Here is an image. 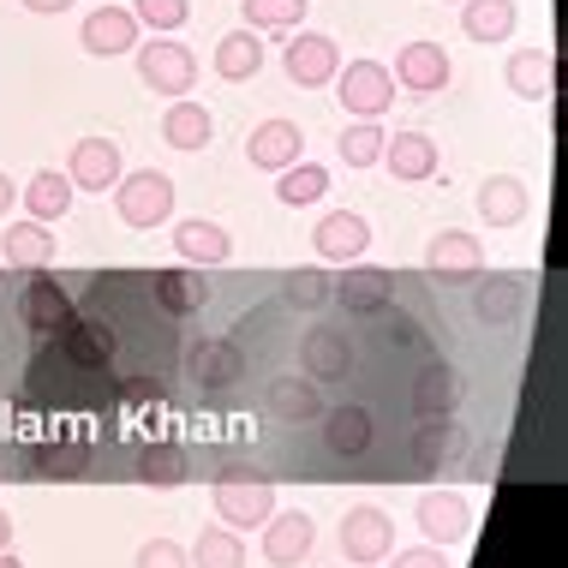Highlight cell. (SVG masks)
Segmentation results:
<instances>
[{
  "mask_svg": "<svg viewBox=\"0 0 568 568\" xmlns=\"http://www.w3.org/2000/svg\"><path fill=\"white\" fill-rule=\"evenodd\" d=\"M305 19V0H245V30H294Z\"/></svg>",
  "mask_w": 568,
  "mask_h": 568,
  "instance_id": "cell-38",
  "label": "cell"
},
{
  "mask_svg": "<svg viewBox=\"0 0 568 568\" xmlns=\"http://www.w3.org/2000/svg\"><path fill=\"white\" fill-rule=\"evenodd\" d=\"M282 67H287V79H294V84L317 90V84H329L335 72H342V49H335L324 30H300V37L282 49Z\"/></svg>",
  "mask_w": 568,
  "mask_h": 568,
  "instance_id": "cell-7",
  "label": "cell"
},
{
  "mask_svg": "<svg viewBox=\"0 0 568 568\" xmlns=\"http://www.w3.org/2000/svg\"><path fill=\"white\" fill-rule=\"evenodd\" d=\"M335 300V287H329V275H317V270H300L294 282H287V305H300V312H317V305H329Z\"/></svg>",
  "mask_w": 568,
  "mask_h": 568,
  "instance_id": "cell-42",
  "label": "cell"
},
{
  "mask_svg": "<svg viewBox=\"0 0 568 568\" xmlns=\"http://www.w3.org/2000/svg\"><path fill=\"white\" fill-rule=\"evenodd\" d=\"M413 520H419V532L437 550H449L473 532V503L460 497V490H425V497L413 503Z\"/></svg>",
  "mask_w": 568,
  "mask_h": 568,
  "instance_id": "cell-5",
  "label": "cell"
},
{
  "mask_svg": "<svg viewBox=\"0 0 568 568\" xmlns=\"http://www.w3.org/2000/svg\"><path fill=\"white\" fill-rule=\"evenodd\" d=\"M186 449H180V443H150V449H138V479L144 485H186Z\"/></svg>",
  "mask_w": 568,
  "mask_h": 568,
  "instance_id": "cell-33",
  "label": "cell"
},
{
  "mask_svg": "<svg viewBox=\"0 0 568 568\" xmlns=\"http://www.w3.org/2000/svg\"><path fill=\"white\" fill-rule=\"evenodd\" d=\"M30 275H37V282H30L24 294H19V317H24V324L37 329V335H60V329L72 324V300H67V287L49 282L42 270H30Z\"/></svg>",
  "mask_w": 568,
  "mask_h": 568,
  "instance_id": "cell-12",
  "label": "cell"
},
{
  "mask_svg": "<svg viewBox=\"0 0 568 568\" xmlns=\"http://www.w3.org/2000/svg\"><path fill=\"white\" fill-rule=\"evenodd\" d=\"M425 432H413V460H419V473H432L443 455L455 449V425L449 419H419Z\"/></svg>",
  "mask_w": 568,
  "mask_h": 568,
  "instance_id": "cell-39",
  "label": "cell"
},
{
  "mask_svg": "<svg viewBox=\"0 0 568 568\" xmlns=\"http://www.w3.org/2000/svg\"><path fill=\"white\" fill-rule=\"evenodd\" d=\"M120 174H126V162H120L114 138H79L72 144V162H67L72 192H114Z\"/></svg>",
  "mask_w": 568,
  "mask_h": 568,
  "instance_id": "cell-8",
  "label": "cell"
},
{
  "mask_svg": "<svg viewBox=\"0 0 568 568\" xmlns=\"http://www.w3.org/2000/svg\"><path fill=\"white\" fill-rule=\"evenodd\" d=\"M186 557L192 568H245V539L234 527H210V532H197V545Z\"/></svg>",
  "mask_w": 568,
  "mask_h": 568,
  "instance_id": "cell-34",
  "label": "cell"
},
{
  "mask_svg": "<svg viewBox=\"0 0 568 568\" xmlns=\"http://www.w3.org/2000/svg\"><path fill=\"white\" fill-rule=\"evenodd\" d=\"M0 264H12V270H49L54 264L49 222H12L7 234H0Z\"/></svg>",
  "mask_w": 568,
  "mask_h": 568,
  "instance_id": "cell-18",
  "label": "cell"
},
{
  "mask_svg": "<svg viewBox=\"0 0 568 568\" xmlns=\"http://www.w3.org/2000/svg\"><path fill=\"white\" fill-rule=\"evenodd\" d=\"M0 550H12V515L0 509Z\"/></svg>",
  "mask_w": 568,
  "mask_h": 568,
  "instance_id": "cell-47",
  "label": "cell"
},
{
  "mask_svg": "<svg viewBox=\"0 0 568 568\" xmlns=\"http://www.w3.org/2000/svg\"><path fill=\"white\" fill-rule=\"evenodd\" d=\"M24 7H30V12H67L72 0H24Z\"/></svg>",
  "mask_w": 568,
  "mask_h": 568,
  "instance_id": "cell-45",
  "label": "cell"
},
{
  "mask_svg": "<svg viewBox=\"0 0 568 568\" xmlns=\"http://www.w3.org/2000/svg\"><path fill=\"white\" fill-rule=\"evenodd\" d=\"M335 300H342L353 317H377V312H389V300H395V275L389 270H347V282L335 287Z\"/></svg>",
  "mask_w": 568,
  "mask_h": 568,
  "instance_id": "cell-20",
  "label": "cell"
},
{
  "mask_svg": "<svg viewBox=\"0 0 568 568\" xmlns=\"http://www.w3.org/2000/svg\"><path fill=\"white\" fill-rule=\"evenodd\" d=\"M383 132L377 120H353V126L342 132V162L347 168H372V162H383Z\"/></svg>",
  "mask_w": 568,
  "mask_h": 568,
  "instance_id": "cell-37",
  "label": "cell"
},
{
  "mask_svg": "<svg viewBox=\"0 0 568 568\" xmlns=\"http://www.w3.org/2000/svg\"><path fill=\"white\" fill-rule=\"evenodd\" d=\"M520 300H527V294H520V282H515V275H497L490 287H479V300H473V312H479L485 324H515Z\"/></svg>",
  "mask_w": 568,
  "mask_h": 568,
  "instance_id": "cell-36",
  "label": "cell"
},
{
  "mask_svg": "<svg viewBox=\"0 0 568 568\" xmlns=\"http://www.w3.org/2000/svg\"><path fill=\"white\" fill-rule=\"evenodd\" d=\"M24 210H30V222H60V216L72 210V180L60 174V168H42V174H30Z\"/></svg>",
  "mask_w": 568,
  "mask_h": 568,
  "instance_id": "cell-30",
  "label": "cell"
},
{
  "mask_svg": "<svg viewBox=\"0 0 568 568\" xmlns=\"http://www.w3.org/2000/svg\"><path fill=\"white\" fill-rule=\"evenodd\" d=\"M407 402H413V419H449L455 402H460V383H455L449 365H425V372L413 377Z\"/></svg>",
  "mask_w": 568,
  "mask_h": 568,
  "instance_id": "cell-21",
  "label": "cell"
},
{
  "mask_svg": "<svg viewBox=\"0 0 568 568\" xmlns=\"http://www.w3.org/2000/svg\"><path fill=\"white\" fill-rule=\"evenodd\" d=\"M425 264H432L437 275H479L485 270V252L473 234H460V227H443V234L425 245Z\"/></svg>",
  "mask_w": 568,
  "mask_h": 568,
  "instance_id": "cell-26",
  "label": "cell"
},
{
  "mask_svg": "<svg viewBox=\"0 0 568 568\" xmlns=\"http://www.w3.org/2000/svg\"><path fill=\"white\" fill-rule=\"evenodd\" d=\"M312 545H317L312 515L287 509V515H270L264 520V562L270 568H300L305 557H312Z\"/></svg>",
  "mask_w": 568,
  "mask_h": 568,
  "instance_id": "cell-10",
  "label": "cell"
},
{
  "mask_svg": "<svg viewBox=\"0 0 568 568\" xmlns=\"http://www.w3.org/2000/svg\"><path fill=\"white\" fill-rule=\"evenodd\" d=\"M0 568H24V562H19V550H0Z\"/></svg>",
  "mask_w": 568,
  "mask_h": 568,
  "instance_id": "cell-48",
  "label": "cell"
},
{
  "mask_svg": "<svg viewBox=\"0 0 568 568\" xmlns=\"http://www.w3.org/2000/svg\"><path fill=\"white\" fill-rule=\"evenodd\" d=\"M156 305L168 317H192V312L210 305V287L197 282V275H186V270H162L156 275Z\"/></svg>",
  "mask_w": 568,
  "mask_h": 568,
  "instance_id": "cell-31",
  "label": "cell"
},
{
  "mask_svg": "<svg viewBox=\"0 0 568 568\" xmlns=\"http://www.w3.org/2000/svg\"><path fill=\"white\" fill-rule=\"evenodd\" d=\"M132 19H138V24H150L156 37H174V30L192 19V0H138Z\"/></svg>",
  "mask_w": 568,
  "mask_h": 568,
  "instance_id": "cell-40",
  "label": "cell"
},
{
  "mask_svg": "<svg viewBox=\"0 0 568 568\" xmlns=\"http://www.w3.org/2000/svg\"><path fill=\"white\" fill-rule=\"evenodd\" d=\"M509 90L520 102H550V90H557V54L550 49H515L509 54Z\"/></svg>",
  "mask_w": 568,
  "mask_h": 568,
  "instance_id": "cell-17",
  "label": "cell"
},
{
  "mask_svg": "<svg viewBox=\"0 0 568 568\" xmlns=\"http://www.w3.org/2000/svg\"><path fill=\"white\" fill-rule=\"evenodd\" d=\"M192 383H204V389H234V383H245L240 342H227V335H204V342L192 347Z\"/></svg>",
  "mask_w": 568,
  "mask_h": 568,
  "instance_id": "cell-13",
  "label": "cell"
},
{
  "mask_svg": "<svg viewBox=\"0 0 568 568\" xmlns=\"http://www.w3.org/2000/svg\"><path fill=\"white\" fill-rule=\"evenodd\" d=\"M60 347H67L79 365H109L114 335L102 329V324H67V329H60Z\"/></svg>",
  "mask_w": 568,
  "mask_h": 568,
  "instance_id": "cell-35",
  "label": "cell"
},
{
  "mask_svg": "<svg viewBox=\"0 0 568 568\" xmlns=\"http://www.w3.org/2000/svg\"><path fill=\"white\" fill-rule=\"evenodd\" d=\"M0 479H7V460H0Z\"/></svg>",
  "mask_w": 568,
  "mask_h": 568,
  "instance_id": "cell-49",
  "label": "cell"
},
{
  "mask_svg": "<svg viewBox=\"0 0 568 568\" xmlns=\"http://www.w3.org/2000/svg\"><path fill=\"white\" fill-rule=\"evenodd\" d=\"M389 79L402 90H413V97H437V90L449 84V54H443V42H407V49L395 54Z\"/></svg>",
  "mask_w": 568,
  "mask_h": 568,
  "instance_id": "cell-11",
  "label": "cell"
},
{
  "mask_svg": "<svg viewBox=\"0 0 568 568\" xmlns=\"http://www.w3.org/2000/svg\"><path fill=\"white\" fill-rule=\"evenodd\" d=\"M216 72L227 84H245L264 72V42H257V30H227L216 42Z\"/></svg>",
  "mask_w": 568,
  "mask_h": 568,
  "instance_id": "cell-28",
  "label": "cell"
},
{
  "mask_svg": "<svg viewBox=\"0 0 568 568\" xmlns=\"http://www.w3.org/2000/svg\"><path fill=\"white\" fill-rule=\"evenodd\" d=\"M12 197H19V192H12V180L0 174V216H7V210H12Z\"/></svg>",
  "mask_w": 568,
  "mask_h": 568,
  "instance_id": "cell-46",
  "label": "cell"
},
{
  "mask_svg": "<svg viewBox=\"0 0 568 568\" xmlns=\"http://www.w3.org/2000/svg\"><path fill=\"white\" fill-rule=\"evenodd\" d=\"M395 568H449V557H443L437 545H425V550H395Z\"/></svg>",
  "mask_w": 568,
  "mask_h": 568,
  "instance_id": "cell-44",
  "label": "cell"
},
{
  "mask_svg": "<svg viewBox=\"0 0 568 568\" xmlns=\"http://www.w3.org/2000/svg\"><path fill=\"white\" fill-rule=\"evenodd\" d=\"M138 79H144L156 97H186V90L197 84V54L186 49V42H174V37H150V42H138Z\"/></svg>",
  "mask_w": 568,
  "mask_h": 568,
  "instance_id": "cell-2",
  "label": "cell"
},
{
  "mask_svg": "<svg viewBox=\"0 0 568 568\" xmlns=\"http://www.w3.org/2000/svg\"><path fill=\"white\" fill-rule=\"evenodd\" d=\"M79 42H84L90 54H102V60H109V54H126V49H138V19H132L126 7H97V12L79 24Z\"/></svg>",
  "mask_w": 568,
  "mask_h": 568,
  "instance_id": "cell-15",
  "label": "cell"
},
{
  "mask_svg": "<svg viewBox=\"0 0 568 568\" xmlns=\"http://www.w3.org/2000/svg\"><path fill=\"white\" fill-rule=\"evenodd\" d=\"M377 443V425L365 407H324V449L342 460H359Z\"/></svg>",
  "mask_w": 568,
  "mask_h": 568,
  "instance_id": "cell-16",
  "label": "cell"
},
{
  "mask_svg": "<svg viewBox=\"0 0 568 568\" xmlns=\"http://www.w3.org/2000/svg\"><path fill=\"white\" fill-rule=\"evenodd\" d=\"M527 210H532V192L520 186L515 174H490L485 186H479V216H485L490 227H515Z\"/></svg>",
  "mask_w": 568,
  "mask_h": 568,
  "instance_id": "cell-23",
  "label": "cell"
},
{
  "mask_svg": "<svg viewBox=\"0 0 568 568\" xmlns=\"http://www.w3.org/2000/svg\"><path fill=\"white\" fill-rule=\"evenodd\" d=\"M324 192H329V168H317V162H294V168H282V180H275V197H282L287 210L317 204Z\"/></svg>",
  "mask_w": 568,
  "mask_h": 568,
  "instance_id": "cell-32",
  "label": "cell"
},
{
  "mask_svg": "<svg viewBox=\"0 0 568 568\" xmlns=\"http://www.w3.org/2000/svg\"><path fill=\"white\" fill-rule=\"evenodd\" d=\"M114 210L126 227H156L174 216V180L156 174V168H138V174L114 180Z\"/></svg>",
  "mask_w": 568,
  "mask_h": 568,
  "instance_id": "cell-3",
  "label": "cell"
},
{
  "mask_svg": "<svg viewBox=\"0 0 568 568\" xmlns=\"http://www.w3.org/2000/svg\"><path fill=\"white\" fill-rule=\"evenodd\" d=\"M210 503H216L222 527H264L275 515V479L264 473H222L216 485H210Z\"/></svg>",
  "mask_w": 568,
  "mask_h": 568,
  "instance_id": "cell-1",
  "label": "cell"
},
{
  "mask_svg": "<svg viewBox=\"0 0 568 568\" xmlns=\"http://www.w3.org/2000/svg\"><path fill=\"white\" fill-rule=\"evenodd\" d=\"M353 365V347H347V335H335V329H312L300 342V372L312 377V383H329V377H342Z\"/></svg>",
  "mask_w": 568,
  "mask_h": 568,
  "instance_id": "cell-22",
  "label": "cell"
},
{
  "mask_svg": "<svg viewBox=\"0 0 568 568\" xmlns=\"http://www.w3.org/2000/svg\"><path fill=\"white\" fill-rule=\"evenodd\" d=\"M383 168L395 180H432L437 174V144L425 132H395L383 138Z\"/></svg>",
  "mask_w": 568,
  "mask_h": 568,
  "instance_id": "cell-19",
  "label": "cell"
},
{
  "mask_svg": "<svg viewBox=\"0 0 568 568\" xmlns=\"http://www.w3.org/2000/svg\"><path fill=\"white\" fill-rule=\"evenodd\" d=\"M389 550H395V520H389V515L372 509V503L347 509V520H342V557H347V562L372 568V562L389 557Z\"/></svg>",
  "mask_w": 568,
  "mask_h": 568,
  "instance_id": "cell-6",
  "label": "cell"
},
{
  "mask_svg": "<svg viewBox=\"0 0 568 568\" xmlns=\"http://www.w3.org/2000/svg\"><path fill=\"white\" fill-rule=\"evenodd\" d=\"M329 84L353 120H383V109L395 102V79L383 60H347V72H335Z\"/></svg>",
  "mask_w": 568,
  "mask_h": 568,
  "instance_id": "cell-4",
  "label": "cell"
},
{
  "mask_svg": "<svg viewBox=\"0 0 568 568\" xmlns=\"http://www.w3.org/2000/svg\"><path fill=\"white\" fill-rule=\"evenodd\" d=\"M174 245H180V257L197 264V270H216V264H227V252H234V240H227L216 222H180Z\"/></svg>",
  "mask_w": 568,
  "mask_h": 568,
  "instance_id": "cell-29",
  "label": "cell"
},
{
  "mask_svg": "<svg viewBox=\"0 0 568 568\" xmlns=\"http://www.w3.org/2000/svg\"><path fill=\"white\" fill-rule=\"evenodd\" d=\"M30 467L49 473V479H79V473H90V449H79V443H60V449H37V455H30Z\"/></svg>",
  "mask_w": 568,
  "mask_h": 568,
  "instance_id": "cell-41",
  "label": "cell"
},
{
  "mask_svg": "<svg viewBox=\"0 0 568 568\" xmlns=\"http://www.w3.org/2000/svg\"><path fill=\"white\" fill-rule=\"evenodd\" d=\"M312 240H317V257H324V264H359L365 245H372V222H365L359 210H329Z\"/></svg>",
  "mask_w": 568,
  "mask_h": 568,
  "instance_id": "cell-9",
  "label": "cell"
},
{
  "mask_svg": "<svg viewBox=\"0 0 568 568\" xmlns=\"http://www.w3.org/2000/svg\"><path fill=\"white\" fill-rule=\"evenodd\" d=\"M270 413L287 425H305V419H324V383L312 377H282L270 383Z\"/></svg>",
  "mask_w": 568,
  "mask_h": 568,
  "instance_id": "cell-24",
  "label": "cell"
},
{
  "mask_svg": "<svg viewBox=\"0 0 568 568\" xmlns=\"http://www.w3.org/2000/svg\"><path fill=\"white\" fill-rule=\"evenodd\" d=\"M515 0H460V30L473 42H509L515 37Z\"/></svg>",
  "mask_w": 568,
  "mask_h": 568,
  "instance_id": "cell-27",
  "label": "cell"
},
{
  "mask_svg": "<svg viewBox=\"0 0 568 568\" xmlns=\"http://www.w3.org/2000/svg\"><path fill=\"white\" fill-rule=\"evenodd\" d=\"M132 568H192V557L174 539H150V545H138V562Z\"/></svg>",
  "mask_w": 568,
  "mask_h": 568,
  "instance_id": "cell-43",
  "label": "cell"
},
{
  "mask_svg": "<svg viewBox=\"0 0 568 568\" xmlns=\"http://www.w3.org/2000/svg\"><path fill=\"white\" fill-rule=\"evenodd\" d=\"M210 132H216V120H210L204 102H192V97H174V102H168L162 138H168L174 150H204V144H210Z\"/></svg>",
  "mask_w": 568,
  "mask_h": 568,
  "instance_id": "cell-25",
  "label": "cell"
},
{
  "mask_svg": "<svg viewBox=\"0 0 568 568\" xmlns=\"http://www.w3.org/2000/svg\"><path fill=\"white\" fill-rule=\"evenodd\" d=\"M300 144H305V132L294 120H264V126H252V138H245V156H252V168L282 174V168L300 162Z\"/></svg>",
  "mask_w": 568,
  "mask_h": 568,
  "instance_id": "cell-14",
  "label": "cell"
}]
</instances>
